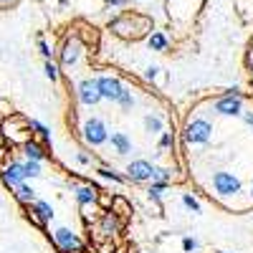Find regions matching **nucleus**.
Segmentation results:
<instances>
[{
	"label": "nucleus",
	"mask_w": 253,
	"mask_h": 253,
	"mask_svg": "<svg viewBox=\"0 0 253 253\" xmlns=\"http://www.w3.org/2000/svg\"><path fill=\"white\" fill-rule=\"evenodd\" d=\"M69 99V129L104 170L137 187L187 182L180 155V119L155 86L101 61L99 31L74 20L56 48Z\"/></svg>",
	"instance_id": "f257e3e1"
},
{
	"label": "nucleus",
	"mask_w": 253,
	"mask_h": 253,
	"mask_svg": "<svg viewBox=\"0 0 253 253\" xmlns=\"http://www.w3.org/2000/svg\"><path fill=\"white\" fill-rule=\"evenodd\" d=\"M0 180L56 253H137L134 205L66 167L20 112L0 122Z\"/></svg>",
	"instance_id": "f03ea898"
},
{
	"label": "nucleus",
	"mask_w": 253,
	"mask_h": 253,
	"mask_svg": "<svg viewBox=\"0 0 253 253\" xmlns=\"http://www.w3.org/2000/svg\"><path fill=\"white\" fill-rule=\"evenodd\" d=\"M187 182L230 215L253 213V91L198 96L180 117Z\"/></svg>",
	"instance_id": "7ed1b4c3"
},
{
	"label": "nucleus",
	"mask_w": 253,
	"mask_h": 253,
	"mask_svg": "<svg viewBox=\"0 0 253 253\" xmlns=\"http://www.w3.org/2000/svg\"><path fill=\"white\" fill-rule=\"evenodd\" d=\"M243 69L248 74V84H251V91H253V33L246 43V51H243Z\"/></svg>",
	"instance_id": "20e7f679"
},
{
	"label": "nucleus",
	"mask_w": 253,
	"mask_h": 253,
	"mask_svg": "<svg viewBox=\"0 0 253 253\" xmlns=\"http://www.w3.org/2000/svg\"><path fill=\"white\" fill-rule=\"evenodd\" d=\"M20 3V0H0V10H10Z\"/></svg>",
	"instance_id": "39448f33"
}]
</instances>
